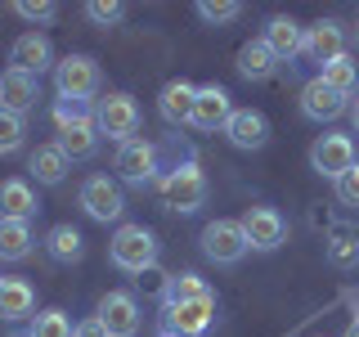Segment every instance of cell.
<instances>
[{"label":"cell","instance_id":"1","mask_svg":"<svg viewBox=\"0 0 359 337\" xmlns=\"http://www.w3.org/2000/svg\"><path fill=\"white\" fill-rule=\"evenodd\" d=\"M157 194H162V202L171 211L194 216L202 202H207V176H202V166L194 162V157H184V162H175L171 171L157 180Z\"/></svg>","mask_w":359,"mask_h":337},{"label":"cell","instance_id":"2","mask_svg":"<svg viewBox=\"0 0 359 337\" xmlns=\"http://www.w3.org/2000/svg\"><path fill=\"white\" fill-rule=\"evenodd\" d=\"M108 256L126 275H144L149 265H157V234L149 225H121L108 243Z\"/></svg>","mask_w":359,"mask_h":337},{"label":"cell","instance_id":"3","mask_svg":"<svg viewBox=\"0 0 359 337\" xmlns=\"http://www.w3.org/2000/svg\"><path fill=\"white\" fill-rule=\"evenodd\" d=\"M95 126H99V135L126 144V140H135V131H140V104H135L126 90H108L95 104Z\"/></svg>","mask_w":359,"mask_h":337},{"label":"cell","instance_id":"4","mask_svg":"<svg viewBox=\"0 0 359 337\" xmlns=\"http://www.w3.org/2000/svg\"><path fill=\"white\" fill-rule=\"evenodd\" d=\"M112 171H117V185H130V189H144L149 180L157 176V144L149 140H126L117 144V157H112Z\"/></svg>","mask_w":359,"mask_h":337},{"label":"cell","instance_id":"5","mask_svg":"<svg viewBox=\"0 0 359 337\" xmlns=\"http://www.w3.org/2000/svg\"><path fill=\"white\" fill-rule=\"evenodd\" d=\"M81 211L90 220L108 225V220H121V211H126V198H121V185L112 176H86L81 180Z\"/></svg>","mask_w":359,"mask_h":337},{"label":"cell","instance_id":"6","mask_svg":"<svg viewBox=\"0 0 359 337\" xmlns=\"http://www.w3.org/2000/svg\"><path fill=\"white\" fill-rule=\"evenodd\" d=\"M99 63L90 59V54H63L59 63H54V86H59V95L67 99H90L99 95Z\"/></svg>","mask_w":359,"mask_h":337},{"label":"cell","instance_id":"7","mask_svg":"<svg viewBox=\"0 0 359 337\" xmlns=\"http://www.w3.org/2000/svg\"><path fill=\"white\" fill-rule=\"evenodd\" d=\"M202 252L211 256L216 265H238L252 247H247V234H243V220H211L202 230Z\"/></svg>","mask_w":359,"mask_h":337},{"label":"cell","instance_id":"8","mask_svg":"<svg viewBox=\"0 0 359 337\" xmlns=\"http://www.w3.org/2000/svg\"><path fill=\"white\" fill-rule=\"evenodd\" d=\"M243 234L252 252H278L287 243V220L274 207H247L243 211Z\"/></svg>","mask_w":359,"mask_h":337},{"label":"cell","instance_id":"9","mask_svg":"<svg viewBox=\"0 0 359 337\" xmlns=\"http://www.w3.org/2000/svg\"><path fill=\"white\" fill-rule=\"evenodd\" d=\"M310 166L319 176H328V180H341L346 171L355 166V140L351 135H319V140L310 144Z\"/></svg>","mask_w":359,"mask_h":337},{"label":"cell","instance_id":"10","mask_svg":"<svg viewBox=\"0 0 359 337\" xmlns=\"http://www.w3.org/2000/svg\"><path fill=\"white\" fill-rule=\"evenodd\" d=\"M301 54H306L310 63H319V67L337 63V59L346 54V32H341V22H332V18H319L314 27H306Z\"/></svg>","mask_w":359,"mask_h":337},{"label":"cell","instance_id":"11","mask_svg":"<svg viewBox=\"0 0 359 337\" xmlns=\"http://www.w3.org/2000/svg\"><path fill=\"white\" fill-rule=\"evenodd\" d=\"M9 67H18V72L27 77H41L45 67H54V45L45 32H22V37L9 45Z\"/></svg>","mask_w":359,"mask_h":337},{"label":"cell","instance_id":"12","mask_svg":"<svg viewBox=\"0 0 359 337\" xmlns=\"http://www.w3.org/2000/svg\"><path fill=\"white\" fill-rule=\"evenodd\" d=\"M95 319L108 329V337H135L140 333V306H135L130 292H108V297L99 301Z\"/></svg>","mask_w":359,"mask_h":337},{"label":"cell","instance_id":"13","mask_svg":"<svg viewBox=\"0 0 359 337\" xmlns=\"http://www.w3.org/2000/svg\"><path fill=\"white\" fill-rule=\"evenodd\" d=\"M351 108L346 104V95H337L332 86H323V77H314V81L301 86V117H310V121H337L341 112Z\"/></svg>","mask_w":359,"mask_h":337},{"label":"cell","instance_id":"14","mask_svg":"<svg viewBox=\"0 0 359 337\" xmlns=\"http://www.w3.org/2000/svg\"><path fill=\"white\" fill-rule=\"evenodd\" d=\"M233 117V104H229V90L224 86H198V104H194V121L189 126L198 131H224Z\"/></svg>","mask_w":359,"mask_h":337},{"label":"cell","instance_id":"15","mask_svg":"<svg viewBox=\"0 0 359 337\" xmlns=\"http://www.w3.org/2000/svg\"><path fill=\"white\" fill-rule=\"evenodd\" d=\"M224 135H229L233 149L256 153V149H265V144H269V121H265V112H256V108H233Z\"/></svg>","mask_w":359,"mask_h":337},{"label":"cell","instance_id":"16","mask_svg":"<svg viewBox=\"0 0 359 337\" xmlns=\"http://www.w3.org/2000/svg\"><path fill=\"white\" fill-rule=\"evenodd\" d=\"M166 319V333H180V337H202L216 319V301H184V306H166L162 310Z\"/></svg>","mask_w":359,"mask_h":337},{"label":"cell","instance_id":"17","mask_svg":"<svg viewBox=\"0 0 359 337\" xmlns=\"http://www.w3.org/2000/svg\"><path fill=\"white\" fill-rule=\"evenodd\" d=\"M36 99H41V77H27V72H18V67H5L0 72V108H9V112H27V108H36Z\"/></svg>","mask_w":359,"mask_h":337},{"label":"cell","instance_id":"18","mask_svg":"<svg viewBox=\"0 0 359 337\" xmlns=\"http://www.w3.org/2000/svg\"><path fill=\"white\" fill-rule=\"evenodd\" d=\"M269 50H274V59L278 63H287V59H297L301 54V41H306V27H301L297 18H287V14H278V18H269L265 22V37H261Z\"/></svg>","mask_w":359,"mask_h":337},{"label":"cell","instance_id":"19","mask_svg":"<svg viewBox=\"0 0 359 337\" xmlns=\"http://www.w3.org/2000/svg\"><path fill=\"white\" fill-rule=\"evenodd\" d=\"M194 104H198V86H189V81H166L162 95H157V112H162V121H171V126L194 121Z\"/></svg>","mask_w":359,"mask_h":337},{"label":"cell","instance_id":"20","mask_svg":"<svg viewBox=\"0 0 359 337\" xmlns=\"http://www.w3.org/2000/svg\"><path fill=\"white\" fill-rule=\"evenodd\" d=\"M36 216V194L22 176L0 180V220H32Z\"/></svg>","mask_w":359,"mask_h":337},{"label":"cell","instance_id":"21","mask_svg":"<svg viewBox=\"0 0 359 337\" xmlns=\"http://www.w3.org/2000/svg\"><path fill=\"white\" fill-rule=\"evenodd\" d=\"M67 153L59 149V144H36L27 157V171L36 176V185H63V176H67Z\"/></svg>","mask_w":359,"mask_h":337},{"label":"cell","instance_id":"22","mask_svg":"<svg viewBox=\"0 0 359 337\" xmlns=\"http://www.w3.org/2000/svg\"><path fill=\"white\" fill-rule=\"evenodd\" d=\"M59 149L67 153V162H81V157H95L99 149V126H95V117L90 121H72V126H59Z\"/></svg>","mask_w":359,"mask_h":337},{"label":"cell","instance_id":"23","mask_svg":"<svg viewBox=\"0 0 359 337\" xmlns=\"http://www.w3.org/2000/svg\"><path fill=\"white\" fill-rule=\"evenodd\" d=\"M36 310V292H32L27 279H5L0 284V319L5 324H18Z\"/></svg>","mask_w":359,"mask_h":337},{"label":"cell","instance_id":"24","mask_svg":"<svg viewBox=\"0 0 359 337\" xmlns=\"http://www.w3.org/2000/svg\"><path fill=\"white\" fill-rule=\"evenodd\" d=\"M323 252H328V261L337 270L359 265V230H355V225H346V220H337L332 230H328V239H323Z\"/></svg>","mask_w":359,"mask_h":337},{"label":"cell","instance_id":"25","mask_svg":"<svg viewBox=\"0 0 359 337\" xmlns=\"http://www.w3.org/2000/svg\"><path fill=\"white\" fill-rule=\"evenodd\" d=\"M238 72L247 77V81H269V77L278 72V59H274V50H269V45L256 37V41H247L243 50H238Z\"/></svg>","mask_w":359,"mask_h":337},{"label":"cell","instance_id":"26","mask_svg":"<svg viewBox=\"0 0 359 337\" xmlns=\"http://www.w3.org/2000/svg\"><path fill=\"white\" fill-rule=\"evenodd\" d=\"M184 301H216V292L202 275H171L162 288V310L166 306H184Z\"/></svg>","mask_w":359,"mask_h":337},{"label":"cell","instance_id":"27","mask_svg":"<svg viewBox=\"0 0 359 337\" xmlns=\"http://www.w3.org/2000/svg\"><path fill=\"white\" fill-rule=\"evenodd\" d=\"M45 252H50V261H59V265L81 261V256H86L81 230H76V225H54V230L45 234Z\"/></svg>","mask_w":359,"mask_h":337},{"label":"cell","instance_id":"28","mask_svg":"<svg viewBox=\"0 0 359 337\" xmlns=\"http://www.w3.org/2000/svg\"><path fill=\"white\" fill-rule=\"evenodd\" d=\"M32 252V225L27 220H0V261H22Z\"/></svg>","mask_w":359,"mask_h":337},{"label":"cell","instance_id":"29","mask_svg":"<svg viewBox=\"0 0 359 337\" xmlns=\"http://www.w3.org/2000/svg\"><path fill=\"white\" fill-rule=\"evenodd\" d=\"M319 77H323V86H332L337 95H346V99H351L355 90H359V63L351 59V54H341L337 63H328Z\"/></svg>","mask_w":359,"mask_h":337},{"label":"cell","instance_id":"30","mask_svg":"<svg viewBox=\"0 0 359 337\" xmlns=\"http://www.w3.org/2000/svg\"><path fill=\"white\" fill-rule=\"evenodd\" d=\"M32 337H76V329L63 310H41L32 315Z\"/></svg>","mask_w":359,"mask_h":337},{"label":"cell","instance_id":"31","mask_svg":"<svg viewBox=\"0 0 359 337\" xmlns=\"http://www.w3.org/2000/svg\"><path fill=\"white\" fill-rule=\"evenodd\" d=\"M22 135H27L22 117H18V112H9V108H0V157L18 153L22 149Z\"/></svg>","mask_w":359,"mask_h":337},{"label":"cell","instance_id":"32","mask_svg":"<svg viewBox=\"0 0 359 337\" xmlns=\"http://www.w3.org/2000/svg\"><path fill=\"white\" fill-rule=\"evenodd\" d=\"M90 117H95L90 99H67V95L54 99V126H72V121H90Z\"/></svg>","mask_w":359,"mask_h":337},{"label":"cell","instance_id":"33","mask_svg":"<svg viewBox=\"0 0 359 337\" xmlns=\"http://www.w3.org/2000/svg\"><path fill=\"white\" fill-rule=\"evenodd\" d=\"M243 14L238 0H198V18L211 22V27H220V22H233Z\"/></svg>","mask_w":359,"mask_h":337},{"label":"cell","instance_id":"34","mask_svg":"<svg viewBox=\"0 0 359 337\" xmlns=\"http://www.w3.org/2000/svg\"><path fill=\"white\" fill-rule=\"evenodd\" d=\"M86 18L99 22V27H112V22L126 18V5H117V0H90V5H86Z\"/></svg>","mask_w":359,"mask_h":337},{"label":"cell","instance_id":"35","mask_svg":"<svg viewBox=\"0 0 359 337\" xmlns=\"http://www.w3.org/2000/svg\"><path fill=\"white\" fill-rule=\"evenodd\" d=\"M14 14L22 22H50L59 14V5H50V0H14Z\"/></svg>","mask_w":359,"mask_h":337},{"label":"cell","instance_id":"36","mask_svg":"<svg viewBox=\"0 0 359 337\" xmlns=\"http://www.w3.org/2000/svg\"><path fill=\"white\" fill-rule=\"evenodd\" d=\"M337 198H341L346 207H359V162H355L341 180H337Z\"/></svg>","mask_w":359,"mask_h":337},{"label":"cell","instance_id":"37","mask_svg":"<svg viewBox=\"0 0 359 337\" xmlns=\"http://www.w3.org/2000/svg\"><path fill=\"white\" fill-rule=\"evenodd\" d=\"M166 279H171V275H162V270H157V265H149V270H144V275H140V279H135V284H140L144 292H157V297H162V288H166Z\"/></svg>","mask_w":359,"mask_h":337},{"label":"cell","instance_id":"38","mask_svg":"<svg viewBox=\"0 0 359 337\" xmlns=\"http://www.w3.org/2000/svg\"><path fill=\"white\" fill-rule=\"evenodd\" d=\"M76 337H108V329L99 319H86V324H76Z\"/></svg>","mask_w":359,"mask_h":337},{"label":"cell","instance_id":"39","mask_svg":"<svg viewBox=\"0 0 359 337\" xmlns=\"http://www.w3.org/2000/svg\"><path fill=\"white\" fill-rule=\"evenodd\" d=\"M351 121H355V135H359V99L351 104Z\"/></svg>","mask_w":359,"mask_h":337},{"label":"cell","instance_id":"40","mask_svg":"<svg viewBox=\"0 0 359 337\" xmlns=\"http://www.w3.org/2000/svg\"><path fill=\"white\" fill-rule=\"evenodd\" d=\"M346 337H359V319H355V324H351V329H346Z\"/></svg>","mask_w":359,"mask_h":337},{"label":"cell","instance_id":"41","mask_svg":"<svg viewBox=\"0 0 359 337\" xmlns=\"http://www.w3.org/2000/svg\"><path fill=\"white\" fill-rule=\"evenodd\" d=\"M157 337H180V333H157Z\"/></svg>","mask_w":359,"mask_h":337},{"label":"cell","instance_id":"42","mask_svg":"<svg viewBox=\"0 0 359 337\" xmlns=\"http://www.w3.org/2000/svg\"><path fill=\"white\" fill-rule=\"evenodd\" d=\"M0 284H5V275H0Z\"/></svg>","mask_w":359,"mask_h":337}]
</instances>
